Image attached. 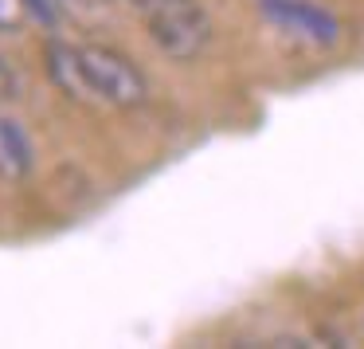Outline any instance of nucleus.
<instances>
[{
    "label": "nucleus",
    "mask_w": 364,
    "mask_h": 349,
    "mask_svg": "<svg viewBox=\"0 0 364 349\" xmlns=\"http://www.w3.org/2000/svg\"><path fill=\"white\" fill-rule=\"evenodd\" d=\"M149 40L176 63H188L212 40V20L196 0H129Z\"/></svg>",
    "instance_id": "obj_1"
},
{
    "label": "nucleus",
    "mask_w": 364,
    "mask_h": 349,
    "mask_svg": "<svg viewBox=\"0 0 364 349\" xmlns=\"http://www.w3.org/2000/svg\"><path fill=\"white\" fill-rule=\"evenodd\" d=\"M82 63H87V75H90V87H95L98 103L118 106V110H134V106H141L149 98L145 75L126 56H118V51L87 43L82 48Z\"/></svg>",
    "instance_id": "obj_2"
},
{
    "label": "nucleus",
    "mask_w": 364,
    "mask_h": 349,
    "mask_svg": "<svg viewBox=\"0 0 364 349\" xmlns=\"http://www.w3.org/2000/svg\"><path fill=\"white\" fill-rule=\"evenodd\" d=\"M262 16L282 28L294 40H306L314 48H333L341 40V24L333 12L317 9L309 0H262Z\"/></svg>",
    "instance_id": "obj_3"
},
{
    "label": "nucleus",
    "mask_w": 364,
    "mask_h": 349,
    "mask_svg": "<svg viewBox=\"0 0 364 349\" xmlns=\"http://www.w3.org/2000/svg\"><path fill=\"white\" fill-rule=\"evenodd\" d=\"M43 63H48V75L67 98L75 103H98L95 98V87H90V75H87V63H82V48H71V43H48L43 51Z\"/></svg>",
    "instance_id": "obj_4"
},
{
    "label": "nucleus",
    "mask_w": 364,
    "mask_h": 349,
    "mask_svg": "<svg viewBox=\"0 0 364 349\" xmlns=\"http://www.w3.org/2000/svg\"><path fill=\"white\" fill-rule=\"evenodd\" d=\"M32 173V142L24 126L12 118H0V177L4 181H24Z\"/></svg>",
    "instance_id": "obj_5"
},
{
    "label": "nucleus",
    "mask_w": 364,
    "mask_h": 349,
    "mask_svg": "<svg viewBox=\"0 0 364 349\" xmlns=\"http://www.w3.org/2000/svg\"><path fill=\"white\" fill-rule=\"evenodd\" d=\"M28 12V0H0V32H16Z\"/></svg>",
    "instance_id": "obj_6"
},
{
    "label": "nucleus",
    "mask_w": 364,
    "mask_h": 349,
    "mask_svg": "<svg viewBox=\"0 0 364 349\" xmlns=\"http://www.w3.org/2000/svg\"><path fill=\"white\" fill-rule=\"evenodd\" d=\"M20 83H16V71H12V63L4 56H0V103H9V98H16Z\"/></svg>",
    "instance_id": "obj_7"
},
{
    "label": "nucleus",
    "mask_w": 364,
    "mask_h": 349,
    "mask_svg": "<svg viewBox=\"0 0 364 349\" xmlns=\"http://www.w3.org/2000/svg\"><path fill=\"white\" fill-rule=\"evenodd\" d=\"M63 4H71V9H79V12H106L114 0H63Z\"/></svg>",
    "instance_id": "obj_8"
}]
</instances>
